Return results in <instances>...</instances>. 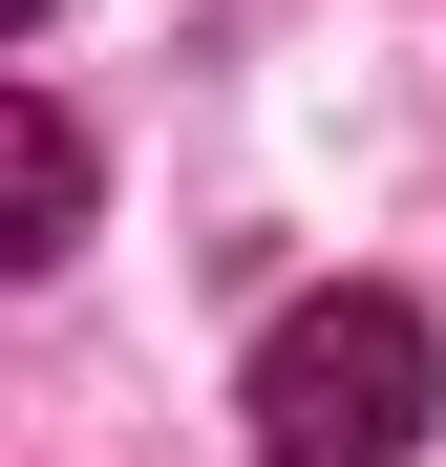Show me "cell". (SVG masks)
<instances>
[{
	"label": "cell",
	"mask_w": 446,
	"mask_h": 467,
	"mask_svg": "<svg viewBox=\"0 0 446 467\" xmlns=\"http://www.w3.org/2000/svg\"><path fill=\"white\" fill-rule=\"evenodd\" d=\"M0 22H43V0H0Z\"/></svg>",
	"instance_id": "obj_3"
},
{
	"label": "cell",
	"mask_w": 446,
	"mask_h": 467,
	"mask_svg": "<svg viewBox=\"0 0 446 467\" xmlns=\"http://www.w3.org/2000/svg\"><path fill=\"white\" fill-rule=\"evenodd\" d=\"M255 446L276 467H404L425 446V319L383 276H340V297H297V319H255Z\"/></svg>",
	"instance_id": "obj_1"
},
{
	"label": "cell",
	"mask_w": 446,
	"mask_h": 467,
	"mask_svg": "<svg viewBox=\"0 0 446 467\" xmlns=\"http://www.w3.org/2000/svg\"><path fill=\"white\" fill-rule=\"evenodd\" d=\"M64 234H86V128L22 86V234H0V255H64Z\"/></svg>",
	"instance_id": "obj_2"
}]
</instances>
